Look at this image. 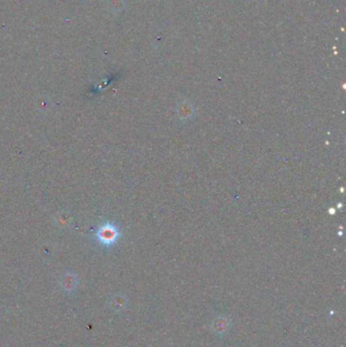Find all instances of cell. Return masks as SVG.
Returning <instances> with one entry per match:
<instances>
[{"mask_svg": "<svg viewBox=\"0 0 346 347\" xmlns=\"http://www.w3.org/2000/svg\"><path fill=\"white\" fill-rule=\"evenodd\" d=\"M120 234L117 227L113 224H105L99 228L98 233L99 240L104 245H112L116 242Z\"/></svg>", "mask_w": 346, "mask_h": 347, "instance_id": "obj_1", "label": "cell"}]
</instances>
